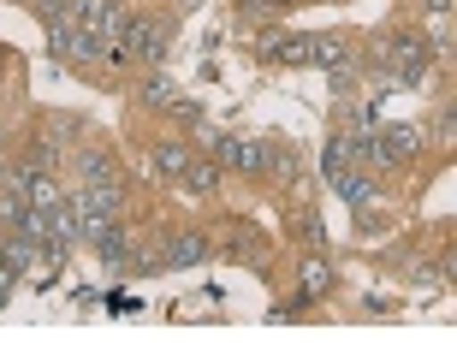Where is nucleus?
Returning <instances> with one entry per match:
<instances>
[{"mask_svg": "<svg viewBox=\"0 0 457 356\" xmlns=\"http://www.w3.org/2000/svg\"><path fill=\"white\" fill-rule=\"evenodd\" d=\"M12 286H18V268L6 261V244H0V309H6V297H12Z\"/></svg>", "mask_w": 457, "mask_h": 356, "instance_id": "obj_19", "label": "nucleus"}, {"mask_svg": "<svg viewBox=\"0 0 457 356\" xmlns=\"http://www.w3.org/2000/svg\"><path fill=\"white\" fill-rule=\"evenodd\" d=\"M226 255L232 261H244V268H262V255H268V244H262V232H250V226H232V237H226Z\"/></svg>", "mask_w": 457, "mask_h": 356, "instance_id": "obj_14", "label": "nucleus"}, {"mask_svg": "<svg viewBox=\"0 0 457 356\" xmlns=\"http://www.w3.org/2000/svg\"><path fill=\"white\" fill-rule=\"evenodd\" d=\"M237 6H250V12H255V6H262V0H237Z\"/></svg>", "mask_w": 457, "mask_h": 356, "instance_id": "obj_22", "label": "nucleus"}, {"mask_svg": "<svg viewBox=\"0 0 457 356\" xmlns=\"http://www.w3.org/2000/svg\"><path fill=\"white\" fill-rule=\"evenodd\" d=\"M0 143H6V131H0Z\"/></svg>", "mask_w": 457, "mask_h": 356, "instance_id": "obj_25", "label": "nucleus"}, {"mask_svg": "<svg viewBox=\"0 0 457 356\" xmlns=\"http://www.w3.org/2000/svg\"><path fill=\"white\" fill-rule=\"evenodd\" d=\"M24 161H30L36 172H54V167H60V154H54V143H48V137H36V143H30V154H24Z\"/></svg>", "mask_w": 457, "mask_h": 356, "instance_id": "obj_17", "label": "nucleus"}, {"mask_svg": "<svg viewBox=\"0 0 457 356\" xmlns=\"http://www.w3.org/2000/svg\"><path fill=\"white\" fill-rule=\"evenodd\" d=\"M208 255H214V244H208L203 232H179L167 250H161V261H167V268H203Z\"/></svg>", "mask_w": 457, "mask_h": 356, "instance_id": "obj_11", "label": "nucleus"}, {"mask_svg": "<svg viewBox=\"0 0 457 356\" xmlns=\"http://www.w3.org/2000/svg\"><path fill=\"white\" fill-rule=\"evenodd\" d=\"M167 113H179V125H203V102H190V95H179Z\"/></svg>", "mask_w": 457, "mask_h": 356, "instance_id": "obj_18", "label": "nucleus"}, {"mask_svg": "<svg viewBox=\"0 0 457 356\" xmlns=\"http://www.w3.org/2000/svg\"><path fill=\"white\" fill-rule=\"evenodd\" d=\"M333 279H339V273H333V261H327L321 250H309L303 268H297V303H321L327 291H333Z\"/></svg>", "mask_w": 457, "mask_h": 356, "instance_id": "obj_4", "label": "nucleus"}, {"mask_svg": "<svg viewBox=\"0 0 457 356\" xmlns=\"http://www.w3.org/2000/svg\"><path fill=\"white\" fill-rule=\"evenodd\" d=\"M172 102H179V89H172V78H161V71H154L149 84H143V107H154V113H167Z\"/></svg>", "mask_w": 457, "mask_h": 356, "instance_id": "obj_16", "label": "nucleus"}, {"mask_svg": "<svg viewBox=\"0 0 457 356\" xmlns=\"http://www.w3.org/2000/svg\"><path fill=\"white\" fill-rule=\"evenodd\" d=\"M333 190H339V196H345V203L356 208V214L380 203V185H374V172H362V167H345L339 178H333Z\"/></svg>", "mask_w": 457, "mask_h": 356, "instance_id": "obj_9", "label": "nucleus"}, {"mask_svg": "<svg viewBox=\"0 0 457 356\" xmlns=\"http://www.w3.org/2000/svg\"><path fill=\"white\" fill-rule=\"evenodd\" d=\"M78 178L84 185H119V161L107 149H84L78 154Z\"/></svg>", "mask_w": 457, "mask_h": 356, "instance_id": "obj_12", "label": "nucleus"}, {"mask_svg": "<svg viewBox=\"0 0 457 356\" xmlns=\"http://www.w3.org/2000/svg\"><path fill=\"white\" fill-rule=\"evenodd\" d=\"M428 18H452V0H428Z\"/></svg>", "mask_w": 457, "mask_h": 356, "instance_id": "obj_20", "label": "nucleus"}, {"mask_svg": "<svg viewBox=\"0 0 457 356\" xmlns=\"http://www.w3.org/2000/svg\"><path fill=\"white\" fill-rule=\"evenodd\" d=\"M167 42H172V24L167 18H125V66H154L167 60Z\"/></svg>", "mask_w": 457, "mask_h": 356, "instance_id": "obj_2", "label": "nucleus"}, {"mask_svg": "<svg viewBox=\"0 0 457 356\" xmlns=\"http://www.w3.org/2000/svg\"><path fill=\"white\" fill-rule=\"evenodd\" d=\"M48 48H54V60H78V66L96 60V42H89L71 18H54V24H48Z\"/></svg>", "mask_w": 457, "mask_h": 356, "instance_id": "obj_5", "label": "nucleus"}, {"mask_svg": "<svg viewBox=\"0 0 457 356\" xmlns=\"http://www.w3.org/2000/svg\"><path fill=\"white\" fill-rule=\"evenodd\" d=\"M262 60H273V66H309V36H297V30L262 36Z\"/></svg>", "mask_w": 457, "mask_h": 356, "instance_id": "obj_8", "label": "nucleus"}, {"mask_svg": "<svg viewBox=\"0 0 457 356\" xmlns=\"http://www.w3.org/2000/svg\"><path fill=\"white\" fill-rule=\"evenodd\" d=\"M190 154H196V149H190L185 137H161V143L149 149V172H154V178H172V185H179V172L190 167Z\"/></svg>", "mask_w": 457, "mask_h": 356, "instance_id": "obj_6", "label": "nucleus"}, {"mask_svg": "<svg viewBox=\"0 0 457 356\" xmlns=\"http://www.w3.org/2000/svg\"><path fill=\"white\" fill-rule=\"evenodd\" d=\"M0 78H6V48H0Z\"/></svg>", "mask_w": 457, "mask_h": 356, "instance_id": "obj_23", "label": "nucleus"}, {"mask_svg": "<svg viewBox=\"0 0 457 356\" xmlns=\"http://www.w3.org/2000/svg\"><path fill=\"white\" fill-rule=\"evenodd\" d=\"M262 6H291V0H262Z\"/></svg>", "mask_w": 457, "mask_h": 356, "instance_id": "obj_21", "label": "nucleus"}, {"mask_svg": "<svg viewBox=\"0 0 457 356\" xmlns=\"http://www.w3.org/2000/svg\"><path fill=\"white\" fill-rule=\"evenodd\" d=\"M309 66H321V71L351 66V42L345 36H309Z\"/></svg>", "mask_w": 457, "mask_h": 356, "instance_id": "obj_13", "label": "nucleus"}, {"mask_svg": "<svg viewBox=\"0 0 457 356\" xmlns=\"http://www.w3.org/2000/svg\"><path fill=\"white\" fill-rule=\"evenodd\" d=\"M428 66H434V48H428L422 36H386L380 42V71H386L392 84H404V89L428 84Z\"/></svg>", "mask_w": 457, "mask_h": 356, "instance_id": "obj_1", "label": "nucleus"}, {"mask_svg": "<svg viewBox=\"0 0 457 356\" xmlns=\"http://www.w3.org/2000/svg\"><path fill=\"white\" fill-rule=\"evenodd\" d=\"M428 137L416 125H386V131H374V167H410L416 154H422Z\"/></svg>", "mask_w": 457, "mask_h": 356, "instance_id": "obj_3", "label": "nucleus"}, {"mask_svg": "<svg viewBox=\"0 0 457 356\" xmlns=\"http://www.w3.org/2000/svg\"><path fill=\"white\" fill-rule=\"evenodd\" d=\"M24 196H18L12 185H0V232H18V226H24Z\"/></svg>", "mask_w": 457, "mask_h": 356, "instance_id": "obj_15", "label": "nucleus"}, {"mask_svg": "<svg viewBox=\"0 0 457 356\" xmlns=\"http://www.w3.org/2000/svg\"><path fill=\"white\" fill-rule=\"evenodd\" d=\"M0 185H6V161H0Z\"/></svg>", "mask_w": 457, "mask_h": 356, "instance_id": "obj_24", "label": "nucleus"}, {"mask_svg": "<svg viewBox=\"0 0 457 356\" xmlns=\"http://www.w3.org/2000/svg\"><path fill=\"white\" fill-rule=\"evenodd\" d=\"M179 185H185L190 196L214 203V196H220V161H214V154H190V167L179 172Z\"/></svg>", "mask_w": 457, "mask_h": 356, "instance_id": "obj_7", "label": "nucleus"}, {"mask_svg": "<svg viewBox=\"0 0 457 356\" xmlns=\"http://www.w3.org/2000/svg\"><path fill=\"white\" fill-rule=\"evenodd\" d=\"M96 255H102V268L125 273V268H131V232H125L119 220H107L102 232H96Z\"/></svg>", "mask_w": 457, "mask_h": 356, "instance_id": "obj_10", "label": "nucleus"}]
</instances>
